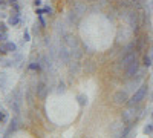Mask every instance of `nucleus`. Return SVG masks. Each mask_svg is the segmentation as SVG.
Masks as SVG:
<instances>
[{"mask_svg": "<svg viewBox=\"0 0 153 138\" xmlns=\"http://www.w3.org/2000/svg\"><path fill=\"white\" fill-rule=\"evenodd\" d=\"M147 92H149V86L146 83H143L141 86L138 87V89L135 91V94L132 95V98H129V101H127V106H135V104H139L143 101V100L147 97Z\"/></svg>", "mask_w": 153, "mask_h": 138, "instance_id": "1", "label": "nucleus"}, {"mask_svg": "<svg viewBox=\"0 0 153 138\" xmlns=\"http://www.w3.org/2000/svg\"><path fill=\"white\" fill-rule=\"evenodd\" d=\"M138 72H139V60H138V57H136L135 60H132L130 63H129V66L124 69V74H126V78L130 80V78L135 77Z\"/></svg>", "mask_w": 153, "mask_h": 138, "instance_id": "2", "label": "nucleus"}, {"mask_svg": "<svg viewBox=\"0 0 153 138\" xmlns=\"http://www.w3.org/2000/svg\"><path fill=\"white\" fill-rule=\"evenodd\" d=\"M9 52H17V45L14 42H3V43H0V55H6Z\"/></svg>", "mask_w": 153, "mask_h": 138, "instance_id": "3", "label": "nucleus"}, {"mask_svg": "<svg viewBox=\"0 0 153 138\" xmlns=\"http://www.w3.org/2000/svg\"><path fill=\"white\" fill-rule=\"evenodd\" d=\"M113 101H115V104H120V106L127 104V101H129V95H127V91H123V89L117 91V92L113 94Z\"/></svg>", "mask_w": 153, "mask_h": 138, "instance_id": "4", "label": "nucleus"}, {"mask_svg": "<svg viewBox=\"0 0 153 138\" xmlns=\"http://www.w3.org/2000/svg\"><path fill=\"white\" fill-rule=\"evenodd\" d=\"M19 124H20V121H19L17 117L11 118V121H9V124H8V129L5 131V137H9V135H12V134H16V132L19 131V128H20Z\"/></svg>", "mask_w": 153, "mask_h": 138, "instance_id": "5", "label": "nucleus"}, {"mask_svg": "<svg viewBox=\"0 0 153 138\" xmlns=\"http://www.w3.org/2000/svg\"><path fill=\"white\" fill-rule=\"evenodd\" d=\"M48 92H49V87L46 86V83L40 81V83L37 84V87H35V94H37V97L40 98V100H46Z\"/></svg>", "mask_w": 153, "mask_h": 138, "instance_id": "6", "label": "nucleus"}, {"mask_svg": "<svg viewBox=\"0 0 153 138\" xmlns=\"http://www.w3.org/2000/svg\"><path fill=\"white\" fill-rule=\"evenodd\" d=\"M135 42H136V51H138V52H144V48H146V43L149 42V39H147V35H136V39H135Z\"/></svg>", "mask_w": 153, "mask_h": 138, "instance_id": "7", "label": "nucleus"}, {"mask_svg": "<svg viewBox=\"0 0 153 138\" xmlns=\"http://www.w3.org/2000/svg\"><path fill=\"white\" fill-rule=\"evenodd\" d=\"M69 57H71V51H68L66 46H63V48L60 49V58H61V61H63V63H68Z\"/></svg>", "mask_w": 153, "mask_h": 138, "instance_id": "8", "label": "nucleus"}, {"mask_svg": "<svg viewBox=\"0 0 153 138\" xmlns=\"http://www.w3.org/2000/svg\"><path fill=\"white\" fill-rule=\"evenodd\" d=\"M20 22H22V19H20L19 14H11L8 17V25H9V26H17Z\"/></svg>", "mask_w": 153, "mask_h": 138, "instance_id": "9", "label": "nucleus"}, {"mask_svg": "<svg viewBox=\"0 0 153 138\" xmlns=\"http://www.w3.org/2000/svg\"><path fill=\"white\" fill-rule=\"evenodd\" d=\"M16 63L12 61V58L9 60V58H0V68H5V69H9V68H12Z\"/></svg>", "mask_w": 153, "mask_h": 138, "instance_id": "10", "label": "nucleus"}, {"mask_svg": "<svg viewBox=\"0 0 153 138\" xmlns=\"http://www.w3.org/2000/svg\"><path fill=\"white\" fill-rule=\"evenodd\" d=\"M65 45H68L69 48H75L76 46V40H75V37H72V35H68L66 39H65Z\"/></svg>", "mask_w": 153, "mask_h": 138, "instance_id": "11", "label": "nucleus"}, {"mask_svg": "<svg viewBox=\"0 0 153 138\" xmlns=\"http://www.w3.org/2000/svg\"><path fill=\"white\" fill-rule=\"evenodd\" d=\"M28 69H31V71H42V63L40 61H32V63H29L28 65Z\"/></svg>", "mask_w": 153, "mask_h": 138, "instance_id": "12", "label": "nucleus"}, {"mask_svg": "<svg viewBox=\"0 0 153 138\" xmlns=\"http://www.w3.org/2000/svg\"><path fill=\"white\" fill-rule=\"evenodd\" d=\"M76 101H78V104H80L81 107H84V106L87 104V97H86L84 94H80V95H76Z\"/></svg>", "mask_w": 153, "mask_h": 138, "instance_id": "13", "label": "nucleus"}, {"mask_svg": "<svg viewBox=\"0 0 153 138\" xmlns=\"http://www.w3.org/2000/svg\"><path fill=\"white\" fill-rule=\"evenodd\" d=\"M143 65L146 68H150L152 66V55H149V54H144L143 55Z\"/></svg>", "mask_w": 153, "mask_h": 138, "instance_id": "14", "label": "nucleus"}, {"mask_svg": "<svg viewBox=\"0 0 153 138\" xmlns=\"http://www.w3.org/2000/svg\"><path fill=\"white\" fill-rule=\"evenodd\" d=\"M8 3L12 6V11H17V12H20V5H19V0H8Z\"/></svg>", "mask_w": 153, "mask_h": 138, "instance_id": "15", "label": "nucleus"}, {"mask_svg": "<svg viewBox=\"0 0 153 138\" xmlns=\"http://www.w3.org/2000/svg\"><path fill=\"white\" fill-rule=\"evenodd\" d=\"M42 29H43V28L40 26V23H37V22H35V23H34V26H32V34L40 35V34H42Z\"/></svg>", "mask_w": 153, "mask_h": 138, "instance_id": "16", "label": "nucleus"}, {"mask_svg": "<svg viewBox=\"0 0 153 138\" xmlns=\"http://www.w3.org/2000/svg\"><path fill=\"white\" fill-rule=\"evenodd\" d=\"M143 132H144L146 135H152V134H153V124H152V123H147L146 126H144V129H143Z\"/></svg>", "mask_w": 153, "mask_h": 138, "instance_id": "17", "label": "nucleus"}, {"mask_svg": "<svg viewBox=\"0 0 153 138\" xmlns=\"http://www.w3.org/2000/svg\"><path fill=\"white\" fill-rule=\"evenodd\" d=\"M6 120H8V112L0 107V123H5Z\"/></svg>", "mask_w": 153, "mask_h": 138, "instance_id": "18", "label": "nucleus"}, {"mask_svg": "<svg viewBox=\"0 0 153 138\" xmlns=\"http://www.w3.org/2000/svg\"><path fill=\"white\" fill-rule=\"evenodd\" d=\"M57 92H58V94H65V92H66V84H65V81H60V83H58Z\"/></svg>", "mask_w": 153, "mask_h": 138, "instance_id": "19", "label": "nucleus"}, {"mask_svg": "<svg viewBox=\"0 0 153 138\" xmlns=\"http://www.w3.org/2000/svg\"><path fill=\"white\" fill-rule=\"evenodd\" d=\"M22 60H23V57H22V54H19V51L12 54V61H14V63H19Z\"/></svg>", "mask_w": 153, "mask_h": 138, "instance_id": "20", "label": "nucleus"}, {"mask_svg": "<svg viewBox=\"0 0 153 138\" xmlns=\"http://www.w3.org/2000/svg\"><path fill=\"white\" fill-rule=\"evenodd\" d=\"M29 40H31V34H29L28 29H25V32H23V42L26 43V42H29Z\"/></svg>", "mask_w": 153, "mask_h": 138, "instance_id": "21", "label": "nucleus"}, {"mask_svg": "<svg viewBox=\"0 0 153 138\" xmlns=\"http://www.w3.org/2000/svg\"><path fill=\"white\" fill-rule=\"evenodd\" d=\"M8 40V32H3V31H0V43H3Z\"/></svg>", "mask_w": 153, "mask_h": 138, "instance_id": "22", "label": "nucleus"}, {"mask_svg": "<svg viewBox=\"0 0 153 138\" xmlns=\"http://www.w3.org/2000/svg\"><path fill=\"white\" fill-rule=\"evenodd\" d=\"M37 19H38V23H40V26L45 29V28H46V22H45L43 16H37Z\"/></svg>", "mask_w": 153, "mask_h": 138, "instance_id": "23", "label": "nucleus"}, {"mask_svg": "<svg viewBox=\"0 0 153 138\" xmlns=\"http://www.w3.org/2000/svg\"><path fill=\"white\" fill-rule=\"evenodd\" d=\"M45 14H49V16H54V9L51 8V6H45Z\"/></svg>", "mask_w": 153, "mask_h": 138, "instance_id": "24", "label": "nucleus"}, {"mask_svg": "<svg viewBox=\"0 0 153 138\" xmlns=\"http://www.w3.org/2000/svg\"><path fill=\"white\" fill-rule=\"evenodd\" d=\"M8 26H9L8 23H5V22H0V31H3V32H6Z\"/></svg>", "mask_w": 153, "mask_h": 138, "instance_id": "25", "label": "nucleus"}, {"mask_svg": "<svg viewBox=\"0 0 153 138\" xmlns=\"http://www.w3.org/2000/svg\"><path fill=\"white\" fill-rule=\"evenodd\" d=\"M9 3H8V0H0V8H6Z\"/></svg>", "mask_w": 153, "mask_h": 138, "instance_id": "26", "label": "nucleus"}, {"mask_svg": "<svg viewBox=\"0 0 153 138\" xmlns=\"http://www.w3.org/2000/svg\"><path fill=\"white\" fill-rule=\"evenodd\" d=\"M43 14H45V9L43 8H38L37 9V16H43Z\"/></svg>", "mask_w": 153, "mask_h": 138, "instance_id": "27", "label": "nucleus"}, {"mask_svg": "<svg viewBox=\"0 0 153 138\" xmlns=\"http://www.w3.org/2000/svg\"><path fill=\"white\" fill-rule=\"evenodd\" d=\"M34 6H35V8H37V6L40 8V6H42V0H34Z\"/></svg>", "mask_w": 153, "mask_h": 138, "instance_id": "28", "label": "nucleus"}, {"mask_svg": "<svg viewBox=\"0 0 153 138\" xmlns=\"http://www.w3.org/2000/svg\"><path fill=\"white\" fill-rule=\"evenodd\" d=\"M139 2H141V3H146V2H147V0H139Z\"/></svg>", "mask_w": 153, "mask_h": 138, "instance_id": "29", "label": "nucleus"}, {"mask_svg": "<svg viewBox=\"0 0 153 138\" xmlns=\"http://www.w3.org/2000/svg\"><path fill=\"white\" fill-rule=\"evenodd\" d=\"M0 17H5V14H2V11H0Z\"/></svg>", "mask_w": 153, "mask_h": 138, "instance_id": "30", "label": "nucleus"}, {"mask_svg": "<svg viewBox=\"0 0 153 138\" xmlns=\"http://www.w3.org/2000/svg\"><path fill=\"white\" fill-rule=\"evenodd\" d=\"M0 107H2V106H0Z\"/></svg>", "mask_w": 153, "mask_h": 138, "instance_id": "31", "label": "nucleus"}]
</instances>
